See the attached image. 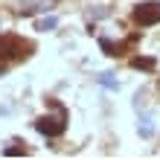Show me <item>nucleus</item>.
I'll return each instance as SVG.
<instances>
[{"label": "nucleus", "instance_id": "20e7f679", "mask_svg": "<svg viewBox=\"0 0 160 160\" xmlns=\"http://www.w3.org/2000/svg\"><path fill=\"white\" fill-rule=\"evenodd\" d=\"M137 70H154V58H134L131 61Z\"/></svg>", "mask_w": 160, "mask_h": 160}, {"label": "nucleus", "instance_id": "f257e3e1", "mask_svg": "<svg viewBox=\"0 0 160 160\" xmlns=\"http://www.w3.org/2000/svg\"><path fill=\"white\" fill-rule=\"evenodd\" d=\"M35 128H38L41 134H47V137L64 134V128H67V111L55 102V117H38L35 119Z\"/></svg>", "mask_w": 160, "mask_h": 160}, {"label": "nucleus", "instance_id": "7ed1b4c3", "mask_svg": "<svg viewBox=\"0 0 160 160\" xmlns=\"http://www.w3.org/2000/svg\"><path fill=\"white\" fill-rule=\"evenodd\" d=\"M134 21L140 26H152L160 21V3H143V6H137L134 9Z\"/></svg>", "mask_w": 160, "mask_h": 160}, {"label": "nucleus", "instance_id": "0eeeda50", "mask_svg": "<svg viewBox=\"0 0 160 160\" xmlns=\"http://www.w3.org/2000/svg\"><path fill=\"white\" fill-rule=\"evenodd\" d=\"M3 73H6V64H0V76H3Z\"/></svg>", "mask_w": 160, "mask_h": 160}, {"label": "nucleus", "instance_id": "f03ea898", "mask_svg": "<svg viewBox=\"0 0 160 160\" xmlns=\"http://www.w3.org/2000/svg\"><path fill=\"white\" fill-rule=\"evenodd\" d=\"M26 50H29V44L23 38H18V35H0V55H6V58H23Z\"/></svg>", "mask_w": 160, "mask_h": 160}, {"label": "nucleus", "instance_id": "39448f33", "mask_svg": "<svg viewBox=\"0 0 160 160\" xmlns=\"http://www.w3.org/2000/svg\"><path fill=\"white\" fill-rule=\"evenodd\" d=\"M99 84H105L108 90H117V79H111V73H102V76H99Z\"/></svg>", "mask_w": 160, "mask_h": 160}, {"label": "nucleus", "instance_id": "423d86ee", "mask_svg": "<svg viewBox=\"0 0 160 160\" xmlns=\"http://www.w3.org/2000/svg\"><path fill=\"white\" fill-rule=\"evenodd\" d=\"M55 23H58L55 18H44V21H38V29H52Z\"/></svg>", "mask_w": 160, "mask_h": 160}]
</instances>
